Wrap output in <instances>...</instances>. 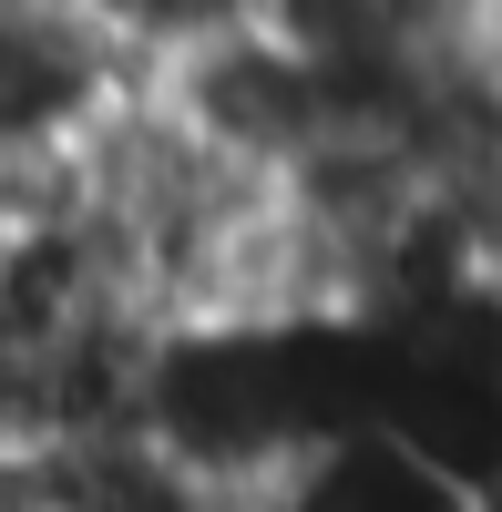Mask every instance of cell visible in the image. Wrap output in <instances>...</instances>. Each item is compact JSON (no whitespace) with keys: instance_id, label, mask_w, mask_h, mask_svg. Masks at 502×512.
<instances>
[{"instance_id":"obj_4","label":"cell","mask_w":502,"mask_h":512,"mask_svg":"<svg viewBox=\"0 0 502 512\" xmlns=\"http://www.w3.org/2000/svg\"><path fill=\"white\" fill-rule=\"evenodd\" d=\"M472 512H502V461H492V482L472 492Z\"/></svg>"},{"instance_id":"obj_1","label":"cell","mask_w":502,"mask_h":512,"mask_svg":"<svg viewBox=\"0 0 502 512\" xmlns=\"http://www.w3.org/2000/svg\"><path fill=\"white\" fill-rule=\"evenodd\" d=\"M154 62L72 0H0V175L82 154Z\"/></svg>"},{"instance_id":"obj_3","label":"cell","mask_w":502,"mask_h":512,"mask_svg":"<svg viewBox=\"0 0 502 512\" xmlns=\"http://www.w3.org/2000/svg\"><path fill=\"white\" fill-rule=\"evenodd\" d=\"M482 62L502 72V0H482Z\"/></svg>"},{"instance_id":"obj_2","label":"cell","mask_w":502,"mask_h":512,"mask_svg":"<svg viewBox=\"0 0 502 512\" xmlns=\"http://www.w3.org/2000/svg\"><path fill=\"white\" fill-rule=\"evenodd\" d=\"M246 512H472V492L451 482V472H431L400 431L359 420V431L298 451L277 482H257Z\"/></svg>"}]
</instances>
